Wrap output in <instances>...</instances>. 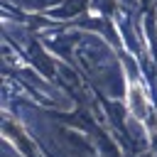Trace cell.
Instances as JSON below:
<instances>
[{"mask_svg": "<svg viewBox=\"0 0 157 157\" xmlns=\"http://www.w3.org/2000/svg\"><path fill=\"white\" fill-rule=\"evenodd\" d=\"M128 103H130V110L135 113L137 120H147L150 118V105H147V96L140 86H130L128 91Z\"/></svg>", "mask_w": 157, "mask_h": 157, "instance_id": "6da1fadb", "label": "cell"}]
</instances>
